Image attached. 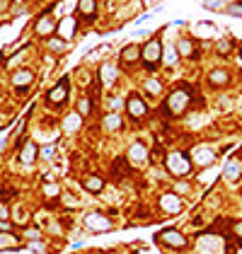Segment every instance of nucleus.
<instances>
[{"mask_svg": "<svg viewBox=\"0 0 242 254\" xmlns=\"http://www.w3.org/2000/svg\"><path fill=\"white\" fill-rule=\"evenodd\" d=\"M68 92H70V87H68V78H63L56 87H51V90L46 92V102H49L51 107H60V104L68 99Z\"/></svg>", "mask_w": 242, "mask_h": 254, "instance_id": "7", "label": "nucleus"}, {"mask_svg": "<svg viewBox=\"0 0 242 254\" xmlns=\"http://www.w3.org/2000/svg\"><path fill=\"white\" fill-rule=\"evenodd\" d=\"M117 75H119V70H117V65H112V63H102L100 65V82L102 85H114L117 82Z\"/></svg>", "mask_w": 242, "mask_h": 254, "instance_id": "17", "label": "nucleus"}, {"mask_svg": "<svg viewBox=\"0 0 242 254\" xmlns=\"http://www.w3.org/2000/svg\"><path fill=\"white\" fill-rule=\"evenodd\" d=\"M175 49H177V54H180L182 59H196L199 56V51H196V46H194V41L189 37H180Z\"/></svg>", "mask_w": 242, "mask_h": 254, "instance_id": "14", "label": "nucleus"}, {"mask_svg": "<svg viewBox=\"0 0 242 254\" xmlns=\"http://www.w3.org/2000/svg\"><path fill=\"white\" fill-rule=\"evenodd\" d=\"M143 51H141V61L145 63L148 70H155L160 61H162V41H160V37L155 34L153 39H148L145 41V46H141Z\"/></svg>", "mask_w": 242, "mask_h": 254, "instance_id": "2", "label": "nucleus"}, {"mask_svg": "<svg viewBox=\"0 0 242 254\" xmlns=\"http://www.w3.org/2000/svg\"><path fill=\"white\" fill-rule=\"evenodd\" d=\"M15 223L12 220H0V233H12Z\"/></svg>", "mask_w": 242, "mask_h": 254, "instance_id": "33", "label": "nucleus"}, {"mask_svg": "<svg viewBox=\"0 0 242 254\" xmlns=\"http://www.w3.org/2000/svg\"><path fill=\"white\" fill-rule=\"evenodd\" d=\"M155 240L165 242V245H167V247H172V250H184V247H186V237L182 235L177 228H167V230H160V233L155 235Z\"/></svg>", "mask_w": 242, "mask_h": 254, "instance_id": "5", "label": "nucleus"}, {"mask_svg": "<svg viewBox=\"0 0 242 254\" xmlns=\"http://www.w3.org/2000/svg\"><path fill=\"white\" fill-rule=\"evenodd\" d=\"M199 32H213V24L211 22H199Z\"/></svg>", "mask_w": 242, "mask_h": 254, "instance_id": "37", "label": "nucleus"}, {"mask_svg": "<svg viewBox=\"0 0 242 254\" xmlns=\"http://www.w3.org/2000/svg\"><path fill=\"white\" fill-rule=\"evenodd\" d=\"M126 112H128L133 119H143V117L148 114V104H145L138 95H128V99H126Z\"/></svg>", "mask_w": 242, "mask_h": 254, "instance_id": "10", "label": "nucleus"}, {"mask_svg": "<svg viewBox=\"0 0 242 254\" xmlns=\"http://www.w3.org/2000/svg\"><path fill=\"white\" fill-rule=\"evenodd\" d=\"M223 245H225L223 237H201L199 250H201L203 254H218L221 250H223Z\"/></svg>", "mask_w": 242, "mask_h": 254, "instance_id": "13", "label": "nucleus"}, {"mask_svg": "<svg viewBox=\"0 0 242 254\" xmlns=\"http://www.w3.org/2000/svg\"><path fill=\"white\" fill-rule=\"evenodd\" d=\"M29 250H34V252H41V250H44V242H37V240H34V242L29 245Z\"/></svg>", "mask_w": 242, "mask_h": 254, "instance_id": "39", "label": "nucleus"}, {"mask_svg": "<svg viewBox=\"0 0 242 254\" xmlns=\"http://www.w3.org/2000/svg\"><path fill=\"white\" fill-rule=\"evenodd\" d=\"M201 5L206 7V10H211V12H218V10H225V0H201Z\"/></svg>", "mask_w": 242, "mask_h": 254, "instance_id": "29", "label": "nucleus"}, {"mask_svg": "<svg viewBox=\"0 0 242 254\" xmlns=\"http://www.w3.org/2000/svg\"><path fill=\"white\" fill-rule=\"evenodd\" d=\"M10 5H12V0H0V15H2V12H7V7H10Z\"/></svg>", "mask_w": 242, "mask_h": 254, "instance_id": "40", "label": "nucleus"}, {"mask_svg": "<svg viewBox=\"0 0 242 254\" xmlns=\"http://www.w3.org/2000/svg\"><path fill=\"white\" fill-rule=\"evenodd\" d=\"M216 51H218L221 56H230L233 41H230V39H218V41H216Z\"/></svg>", "mask_w": 242, "mask_h": 254, "instance_id": "28", "label": "nucleus"}, {"mask_svg": "<svg viewBox=\"0 0 242 254\" xmlns=\"http://www.w3.org/2000/svg\"><path fill=\"white\" fill-rule=\"evenodd\" d=\"M85 228H87V230H92V233H107V230H112L114 225H112V220H109L104 213L92 211V213H87V215H85Z\"/></svg>", "mask_w": 242, "mask_h": 254, "instance_id": "4", "label": "nucleus"}, {"mask_svg": "<svg viewBox=\"0 0 242 254\" xmlns=\"http://www.w3.org/2000/svg\"><path fill=\"white\" fill-rule=\"evenodd\" d=\"M160 206H162L167 213H180L182 211V201L177 194H162V196H160Z\"/></svg>", "mask_w": 242, "mask_h": 254, "instance_id": "18", "label": "nucleus"}, {"mask_svg": "<svg viewBox=\"0 0 242 254\" xmlns=\"http://www.w3.org/2000/svg\"><path fill=\"white\" fill-rule=\"evenodd\" d=\"M143 85H145V90H148L150 95H160V92H162V85H160V80H155V78L145 80Z\"/></svg>", "mask_w": 242, "mask_h": 254, "instance_id": "31", "label": "nucleus"}, {"mask_svg": "<svg viewBox=\"0 0 242 254\" xmlns=\"http://www.w3.org/2000/svg\"><path fill=\"white\" fill-rule=\"evenodd\" d=\"M32 82H34V73H32V70L22 68V70H15V73H12V85H15L17 90H27Z\"/></svg>", "mask_w": 242, "mask_h": 254, "instance_id": "12", "label": "nucleus"}, {"mask_svg": "<svg viewBox=\"0 0 242 254\" xmlns=\"http://www.w3.org/2000/svg\"><path fill=\"white\" fill-rule=\"evenodd\" d=\"M167 170L175 175V177H184V175H189L191 172V157L186 155V153H170V157H167Z\"/></svg>", "mask_w": 242, "mask_h": 254, "instance_id": "3", "label": "nucleus"}, {"mask_svg": "<svg viewBox=\"0 0 242 254\" xmlns=\"http://www.w3.org/2000/svg\"><path fill=\"white\" fill-rule=\"evenodd\" d=\"M145 160H148V148H145V143H133V145L128 148V162L141 165V162H145Z\"/></svg>", "mask_w": 242, "mask_h": 254, "instance_id": "16", "label": "nucleus"}, {"mask_svg": "<svg viewBox=\"0 0 242 254\" xmlns=\"http://www.w3.org/2000/svg\"><path fill=\"white\" fill-rule=\"evenodd\" d=\"M27 235H29L32 240H39V237H41V233H39V228H27Z\"/></svg>", "mask_w": 242, "mask_h": 254, "instance_id": "36", "label": "nucleus"}, {"mask_svg": "<svg viewBox=\"0 0 242 254\" xmlns=\"http://www.w3.org/2000/svg\"><path fill=\"white\" fill-rule=\"evenodd\" d=\"M177 59H180V54H177L175 46H165V49H162V61H165V65H175Z\"/></svg>", "mask_w": 242, "mask_h": 254, "instance_id": "25", "label": "nucleus"}, {"mask_svg": "<svg viewBox=\"0 0 242 254\" xmlns=\"http://www.w3.org/2000/svg\"><path fill=\"white\" fill-rule=\"evenodd\" d=\"M56 27H59V22L51 17V12H44V15L37 20V24H34V34H37V37L49 39V37H54V34H56Z\"/></svg>", "mask_w": 242, "mask_h": 254, "instance_id": "6", "label": "nucleus"}, {"mask_svg": "<svg viewBox=\"0 0 242 254\" xmlns=\"http://www.w3.org/2000/svg\"><path fill=\"white\" fill-rule=\"evenodd\" d=\"M141 46L138 44H128V46H123L119 54V63L123 65V68H131V65H136L138 61H141Z\"/></svg>", "mask_w": 242, "mask_h": 254, "instance_id": "9", "label": "nucleus"}, {"mask_svg": "<svg viewBox=\"0 0 242 254\" xmlns=\"http://www.w3.org/2000/svg\"><path fill=\"white\" fill-rule=\"evenodd\" d=\"M223 12L230 15V17H242V0H233V2H228Z\"/></svg>", "mask_w": 242, "mask_h": 254, "instance_id": "26", "label": "nucleus"}, {"mask_svg": "<svg viewBox=\"0 0 242 254\" xmlns=\"http://www.w3.org/2000/svg\"><path fill=\"white\" fill-rule=\"evenodd\" d=\"M44 194L46 196H59V184H46L44 187Z\"/></svg>", "mask_w": 242, "mask_h": 254, "instance_id": "34", "label": "nucleus"}, {"mask_svg": "<svg viewBox=\"0 0 242 254\" xmlns=\"http://www.w3.org/2000/svg\"><path fill=\"white\" fill-rule=\"evenodd\" d=\"M39 153H41V155H44V157L49 160V157H54V145H46V148H41Z\"/></svg>", "mask_w": 242, "mask_h": 254, "instance_id": "35", "label": "nucleus"}, {"mask_svg": "<svg viewBox=\"0 0 242 254\" xmlns=\"http://www.w3.org/2000/svg\"><path fill=\"white\" fill-rule=\"evenodd\" d=\"M208 82H211V85H216V87H221V85H228V82H230V73H228L225 68H216V70H211V75H208Z\"/></svg>", "mask_w": 242, "mask_h": 254, "instance_id": "20", "label": "nucleus"}, {"mask_svg": "<svg viewBox=\"0 0 242 254\" xmlns=\"http://www.w3.org/2000/svg\"><path fill=\"white\" fill-rule=\"evenodd\" d=\"M238 157H240V160H242V148H240V150H238Z\"/></svg>", "mask_w": 242, "mask_h": 254, "instance_id": "44", "label": "nucleus"}, {"mask_svg": "<svg viewBox=\"0 0 242 254\" xmlns=\"http://www.w3.org/2000/svg\"><path fill=\"white\" fill-rule=\"evenodd\" d=\"M80 121H82V117L75 112V114L65 117V121H63V128H65L68 133H73V131H78V128H80Z\"/></svg>", "mask_w": 242, "mask_h": 254, "instance_id": "24", "label": "nucleus"}, {"mask_svg": "<svg viewBox=\"0 0 242 254\" xmlns=\"http://www.w3.org/2000/svg\"><path fill=\"white\" fill-rule=\"evenodd\" d=\"M82 187L90 191V194H100V191L104 189V179H102L100 175H90V177H85Z\"/></svg>", "mask_w": 242, "mask_h": 254, "instance_id": "22", "label": "nucleus"}, {"mask_svg": "<svg viewBox=\"0 0 242 254\" xmlns=\"http://www.w3.org/2000/svg\"><path fill=\"white\" fill-rule=\"evenodd\" d=\"M75 34H78V17H75V15H65L59 22V27H56V37L70 41Z\"/></svg>", "mask_w": 242, "mask_h": 254, "instance_id": "8", "label": "nucleus"}, {"mask_svg": "<svg viewBox=\"0 0 242 254\" xmlns=\"http://www.w3.org/2000/svg\"><path fill=\"white\" fill-rule=\"evenodd\" d=\"M37 155H39L37 143H32V140L22 143V150H20V162H22V165H32V162H37Z\"/></svg>", "mask_w": 242, "mask_h": 254, "instance_id": "15", "label": "nucleus"}, {"mask_svg": "<svg viewBox=\"0 0 242 254\" xmlns=\"http://www.w3.org/2000/svg\"><path fill=\"white\" fill-rule=\"evenodd\" d=\"M7 245H10V247H20V242H17V237H15V235H10V233H7V235H5V233H0V250H5Z\"/></svg>", "mask_w": 242, "mask_h": 254, "instance_id": "30", "label": "nucleus"}, {"mask_svg": "<svg viewBox=\"0 0 242 254\" xmlns=\"http://www.w3.org/2000/svg\"><path fill=\"white\" fill-rule=\"evenodd\" d=\"M80 117H87L90 112H92V99H80L78 102V109H75Z\"/></svg>", "mask_w": 242, "mask_h": 254, "instance_id": "32", "label": "nucleus"}, {"mask_svg": "<svg viewBox=\"0 0 242 254\" xmlns=\"http://www.w3.org/2000/svg\"><path fill=\"white\" fill-rule=\"evenodd\" d=\"M7 215H10L7 206H5V203H0V220H7Z\"/></svg>", "mask_w": 242, "mask_h": 254, "instance_id": "38", "label": "nucleus"}, {"mask_svg": "<svg viewBox=\"0 0 242 254\" xmlns=\"http://www.w3.org/2000/svg\"><path fill=\"white\" fill-rule=\"evenodd\" d=\"M75 12H78V17H82L87 22H95V17H97V0H78Z\"/></svg>", "mask_w": 242, "mask_h": 254, "instance_id": "11", "label": "nucleus"}, {"mask_svg": "<svg viewBox=\"0 0 242 254\" xmlns=\"http://www.w3.org/2000/svg\"><path fill=\"white\" fill-rule=\"evenodd\" d=\"M240 54H242V44H240Z\"/></svg>", "mask_w": 242, "mask_h": 254, "instance_id": "45", "label": "nucleus"}, {"mask_svg": "<svg viewBox=\"0 0 242 254\" xmlns=\"http://www.w3.org/2000/svg\"><path fill=\"white\" fill-rule=\"evenodd\" d=\"M194 157H196V162H199V165H211L216 155H213V150H211V148H196Z\"/></svg>", "mask_w": 242, "mask_h": 254, "instance_id": "23", "label": "nucleus"}, {"mask_svg": "<svg viewBox=\"0 0 242 254\" xmlns=\"http://www.w3.org/2000/svg\"><path fill=\"white\" fill-rule=\"evenodd\" d=\"M191 99H194V92H191V87L182 82L180 87H175V90L170 92V97H167V102H165V109H167L170 114L180 117V114H184V112L189 109Z\"/></svg>", "mask_w": 242, "mask_h": 254, "instance_id": "1", "label": "nucleus"}, {"mask_svg": "<svg viewBox=\"0 0 242 254\" xmlns=\"http://www.w3.org/2000/svg\"><path fill=\"white\" fill-rule=\"evenodd\" d=\"M104 128L107 131H117V128H121V114H109V117H104Z\"/></svg>", "mask_w": 242, "mask_h": 254, "instance_id": "27", "label": "nucleus"}, {"mask_svg": "<svg viewBox=\"0 0 242 254\" xmlns=\"http://www.w3.org/2000/svg\"><path fill=\"white\" fill-rule=\"evenodd\" d=\"M240 175H242V162H238L235 157H233V160H228V165H225V170H223V177H225V179H230V182H235Z\"/></svg>", "mask_w": 242, "mask_h": 254, "instance_id": "21", "label": "nucleus"}, {"mask_svg": "<svg viewBox=\"0 0 242 254\" xmlns=\"http://www.w3.org/2000/svg\"><path fill=\"white\" fill-rule=\"evenodd\" d=\"M109 107H112V109H119V107H121V99H117V97H114V99H109Z\"/></svg>", "mask_w": 242, "mask_h": 254, "instance_id": "43", "label": "nucleus"}, {"mask_svg": "<svg viewBox=\"0 0 242 254\" xmlns=\"http://www.w3.org/2000/svg\"><path fill=\"white\" fill-rule=\"evenodd\" d=\"M175 191H177V194H186V191H189V184H184V182H180V184L175 187Z\"/></svg>", "mask_w": 242, "mask_h": 254, "instance_id": "41", "label": "nucleus"}, {"mask_svg": "<svg viewBox=\"0 0 242 254\" xmlns=\"http://www.w3.org/2000/svg\"><path fill=\"white\" fill-rule=\"evenodd\" d=\"M46 46H49V51H51L54 56H63V54L68 51V41L60 39V37H56V34L46 39Z\"/></svg>", "mask_w": 242, "mask_h": 254, "instance_id": "19", "label": "nucleus"}, {"mask_svg": "<svg viewBox=\"0 0 242 254\" xmlns=\"http://www.w3.org/2000/svg\"><path fill=\"white\" fill-rule=\"evenodd\" d=\"M233 233H235L238 237H242V223H233Z\"/></svg>", "mask_w": 242, "mask_h": 254, "instance_id": "42", "label": "nucleus"}]
</instances>
